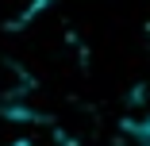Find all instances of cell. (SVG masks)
Here are the masks:
<instances>
[{"instance_id": "cell-3", "label": "cell", "mask_w": 150, "mask_h": 146, "mask_svg": "<svg viewBox=\"0 0 150 146\" xmlns=\"http://www.w3.org/2000/svg\"><path fill=\"white\" fill-rule=\"evenodd\" d=\"M16 146H31V142H16Z\"/></svg>"}, {"instance_id": "cell-1", "label": "cell", "mask_w": 150, "mask_h": 146, "mask_svg": "<svg viewBox=\"0 0 150 146\" xmlns=\"http://www.w3.org/2000/svg\"><path fill=\"white\" fill-rule=\"evenodd\" d=\"M27 89H31V77H27L16 62H8V58H0V111H12Z\"/></svg>"}, {"instance_id": "cell-2", "label": "cell", "mask_w": 150, "mask_h": 146, "mask_svg": "<svg viewBox=\"0 0 150 146\" xmlns=\"http://www.w3.org/2000/svg\"><path fill=\"white\" fill-rule=\"evenodd\" d=\"M127 131L139 138V146H150V119H139V123H127Z\"/></svg>"}]
</instances>
